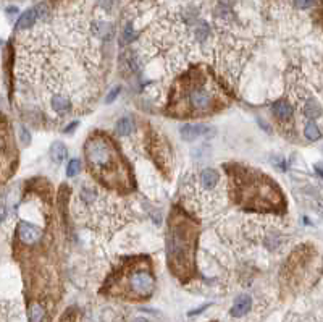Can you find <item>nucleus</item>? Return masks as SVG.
<instances>
[{
	"mask_svg": "<svg viewBox=\"0 0 323 322\" xmlns=\"http://www.w3.org/2000/svg\"><path fill=\"white\" fill-rule=\"evenodd\" d=\"M86 159L91 172L112 190L129 188V170L108 136L94 134L86 142Z\"/></svg>",
	"mask_w": 323,
	"mask_h": 322,
	"instance_id": "1",
	"label": "nucleus"
},
{
	"mask_svg": "<svg viewBox=\"0 0 323 322\" xmlns=\"http://www.w3.org/2000/svg\"><path fill=\"white\" fill-rule=\"evenodd\" d=\"M197 244V228L189 218L183 216L171 217L168 232V267L181 280H188L194 276V254Z\"/></svg>",
	"mask_w": 323,
	"mask_h": 322,
	"instance_id": "2",
	"label": "nucleus"
},
{
	"mask_svg": "<svg viewBox=\"0 0 323 322\" xmlns=\"http://www.w3.org/2000/svg\"><path fill=\"white\" fill-rule=\"evenodd\" d=\"M241 174L235 175L236 200L251 210H273L283 204V196L275 186V183L267 180L265 175H249L244 168H238Z\"/></svg>",
	"mask_w": 323,
	"mask_h": 322,
	"instance_id": "3",
	"label": "nucleus"
},
{
	"mask_svg": "<svg viewBox=\"0 0 323 322\" xmlns=\"http://www.w3.org/2000/svg\"><path fill=\"white\" fill-rule=\"evenodd\" d=\"M204 78L189 80L183 86L184 110L188 112H209L218 107V98L212 88H205Z\"/></svg>",
	"mask_w": 323,
	"mask_h": 322,
	"instance_id": "4",
	"label": "nucleus"
},
{
	"mask_svg": "<svg viewBox=\"0 0 323 322\" xmlns=\"http://www.w3.org/2000/svg\"><path fill=\"white\" fill-rule=\"evenodd\" d=\"M155 290V277L150 267H134L126 274V294L128 300H147Z\"/></svg>",
	"mask_w": 323,
	"mask_h": 322,
	"instance_id": "5",
	"label": "nucleus"
},
{
	"mask_svg": "<svg viewBox=\"0 0 323 322\" xmlns=\"http://www.w3.org/2000/svg\"><path fill=\"white\" fill-rule=\"evenodd\" d=\"M18 236H19V240H21L23 243L32 244L40 238V228L37 227V225L29 224V222H19Z\"/></svg>",
	"mask_w": 323,
	"mask_h": 322,
	"instance_id": "6",
	"label": "nucleus"
},
{
	"mask_svg": "<svg viewBox=\"0 0 323 322\" xmlns=\"http://www.w3.org/2000/svg\"><path fill=\"white\" fill-rule=\"evenodd\" d=\"M251 306H252V298L249 296V294H241V296H238L235 303H233L231 316L233 318L246 316V314L251 311Z\"/></svg>",
	"mask_w": 323,
	"mask_h": 322,
	"instance_id": "7",
	"label": "nucleus"
},
{
	"mask_svg": "<svg viewBox=\"0 0 323 322\" xmlns=\"http://www.w3.org/2000/svg\"><path fill=\"white\" fill-rule=\"evenodd\" d=\"M210 132H212V130L209 126H205V125H184L180 130L183 140H186V141H192L196 138H201V136L209 134Z\"/></svg>",
	"mask_w": 323,
	"mask_h": 322,
	"instance_id": "8",
	"label": "nucleus"
},
{
	"mask_svg": "<svg viewBox=\"0 0 323 322\" xmlns=\"http://www.w3.org/2000/svg\"><path fill=\"white\" fill-rule=\"evenodd\" d=\"M272 110L275 112V115L280 118V120H291L293 117V107L290 106V102H286V100H277L275 104L272 106Z\"/></svg>",
	"mask_w": 323,
	"mask_h": 322,
	"instance_id": "9",
	"label": "nucleus"
},
{
	"mask_svg": "<svg viewBox=\"0 0 323 322\" xmlns=\"http://www.w3.org/2000/svg\"><path fill=\"white\" fill-rule=\"evenodd\" d=\"M220 182V175L214 168H205L201 174V184L205 190H214Z\"/></svg>",
	"mask_w": 323,
	"mask_h": 322,
	"instance_id": "10",
	"label": "nucleus"
},
{
	"mask_svg": "<svg viewBox=\"0 0 323 322\" xmlns=\"http://www.w3.org/2000/svg\"><path fill=\"white\" fill-rule=\"evenodd\" d=\"M36 18H37V10L36 8L26 10L23 15L18 18L16 30H27V28H31V26L34 24V22H36Z\"/></svg>",
	"mask_w": 323,
	"mask_h": 322,
	"instance_id": "11",
	"label": "nucleus"
},
{
	"mask_svg": "<svg viewBox=\"0 0 323 322\" xmlns=\"http://www.w3.org/2000/svg\"><path fill=\"white\" fill-rule=\"evenodd\" d=\"M45 308L34 301L29 306V322H45Z\"/></svg>",
	"mask_w": 323,
	"mask_h": 322,
	"instance_id": "12",
	"label": "nucleus"
},
{
	"mask_svg": "<svg viewBox=\"0 0 323 322\" xmlns=\"http://www.w3.org/2000/svg\"><path fill=\"white\" fill-rule=\"evenodd\" d=\"M66 157V148L63 142H53L52 148H50V159L55 162V164H61L65 160Z\"/></svg>",
	"mask_w": 323,
	"mask_h": 322,
	"instance_id": "13",
	"label": "nucleus"
},
{
	"mask_svg": "<svg viewBox=\"0 0 323 322\" xmlns=\"http://www.w3.org/2000/svg\"><path fill=\"white\" fill-rule=\"evenodd\" d=\"M133 130H134V123L131 118H121L118 123H116V133H118L120 136H128V134H131L133 133Z\"/></svg>",
	"mask_w": 323,
	"mask_h": 322,
	"instance_id": "14",
	"label": "nucleus"
},
{
	"mask_svg": "<svg viewBox=\"0 0 323 322\" xmlns=\"http://www.w3.org/2000/svg\"><path fill=\"white\" fill-rule=\"evenodd\" d=\"M52 108L58 114H65L70 110V100L63 98V96H55L52 99Z\"/></svg>",
	"mask_w": 323,
	"mask_h": 322,
	"instance_id": "15",
	"label": "nucleus"
},
{
	"mask_svg": "<svg viewBox=\"0 0 323 322\" xmlns=\"http://www.w3.org/2000/svg\"><path fill=\"white\" fill-rule=\"evenodd\" d=\"M320 112H322L320 106L317 104V102H314V100H311V102H309V104L304 107V114H306V117H309V118H317V117H320Z\"/></svg>",
	"mask_w": 323,
	"mask_h": 322,
	"instance_id": "16",
	"label": "nucleus"
},
{
	"mask_svg": "<svg viewBox=\"0 0 323 322\" xmlns=\"http://www.w3.org/2000/svg\"><path fill=\"white\" fill-rule=\"evenodd\" d=\"M304 133H306V138H309V140H312V141H315V140H319L320 138V130H319V126L315 125V123H307L306 125V130H304Z\"/></svg>",
	"mask_w": 323,
	"mask_h": 322,
	"instance_id": "17",
	"label": "nucleus"
},
{
	"mask_svg": "<svg viewBox=\"0 0 323 322\" xmlns=\"http://www.w3.org/2000/svg\"><path fill=\"white\" fill-rule=\"evenodd\" d=\"M79 170H81V162L78 159H73L66 166V175L68 176H74V175L79 174Z\"/></svg>",
	"mask_w": 323,
	"mask_h": 322,
	"instance_id": "18",
	"label": "nucleus"
},
{
	"mask_svg": "<svg viewBox=\"0 0 323 322\" xmlns=\"http://www.w3.org/2000/svg\"><path fill=\"white\" fill-rule=\"evenodd\" d=\"M207 34H209V30H207V26H205V24H201V28L196 30V36H197L199 40H204Z\"/></svg>",
	"mask_w": 323,
	"mask_h": 322,
	"instance_id": "19",
	"label": "nucleus"
},
{
	"mask_svg": "<svg viewBox=\"0 0 323 322\" xmlns=\"http://www.w3.org/2000/svg\"><path fill=\"white\" fill-rule=\"evenodd\" d=\"M294 4H296L299 8H309L311 5H314V0H294Z\"/></svg>",
	"mask_w": 323,
	"mask_h": 322,
	"instance_id": "20",
	"label": "nucleus"
},
{
	"mask_svg": "<svg viewBox=\"0 0 323 322\" xmlns=\"http://www.w3.org/2000/svg\"><path fill=\"white\" fill-rule=\"evenodd\" d=\"M118 94H120V88H115L113 91L107 96V104H112V102L115 100V98H116V96H118Z\"/></svg>",
	"mask_w": 323,
	"mask_h": 322,
	"instance_id": "21",
	"label": "nucleus"
},
{
	"mask_svg": "<svg viewBox=\"0 0 323 322\" xmlns=\"http://www.w3.org/2000/svg\"><path fill=\"white\" fill-rule=\"evenodd\" d=\"M134 36H133V28L131 26H128L126 28V31H125V42H129V40H131Z\"/></svg>",
	"mask_w": 323,
	"mask_h": 322,
	"instance_id": "22",
	"label": "nucleus"
},
{
	"mask_svg": "<svg viewBox=\"0 0 323 322\" xmlns=\"http://www.w3.org/2000/svg\"><path fill=\"white\" fill-rule=\"evenodd\" d=\"M5 200L3 198H0V222H2V218L5 217Z\"/></svg>",
	"mask_w": 323,
	"mask_h": 322,
	"instance_id": "23",
	"label": "nucleus"
},
{
	"mask_svg": "<svg viewBox=\"0 0 323 322\" xmlns=\"http://www.w3.org/2000/svg\"><path fill=\"white\" fill-rule=\"evenodd\" d=\"M76 125H78V122H73V123H71V125H70V126H68V128L65 130V132H66V133H71V132H73V130H74V128H76Z\"/></svg>",
	"mask_w": 323,
	"mask_h": 322,
	"instance_id": "24",
	"label": "nucleus"
},
{
	"mask_svg": "<svg viewBox=\"0 0 323 322\" xmlns=\"http://www.w3.org/2000/svg\"><path fill=\"white\" fill-rule=\"evenodd\" d=\"M134 322H149V320L144 319V318H137V319H134Z\"/></svg>",
	"mask_w": 323,
	"mask_h": 322,
	"instance_id": "25",
	"label": "nucleus"
},
{
	"mask_svg": "<svg viewBox=\"0 0 323 322\" xmlns=\"http://www.w3.org/2000/svg\"><path fill=\"white\" fill-rule=\"evenodd\" d=\"M61 322H73V320H71L70 318H66V316H65V318H63V320H61Z\"/></svg>",
	"mask_w": 323,
	"mask_h": 322,
	"instance_id": "26",
	"label": "nucleus"
}]
</instances>
